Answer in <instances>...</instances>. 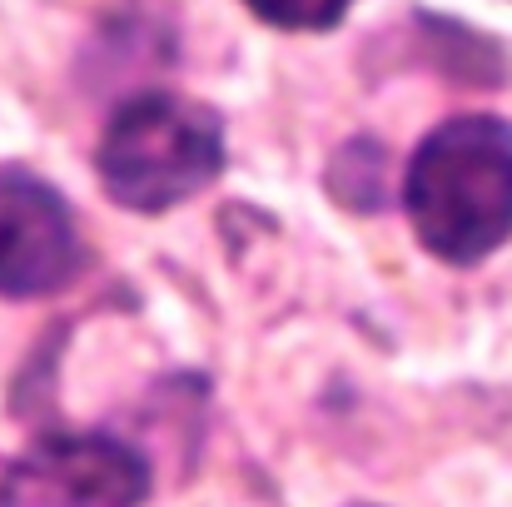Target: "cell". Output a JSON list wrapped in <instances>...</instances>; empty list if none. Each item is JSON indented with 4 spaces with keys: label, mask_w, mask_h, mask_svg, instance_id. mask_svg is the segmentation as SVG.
<instances>
[{
    "label": "cell",
    "mask_w": 512,
    "mask_h": 507,
    "mask_svg": "<svg viewBox=\"0 0 512 507\" xmlns=\"http://www.w3.org/2000/svg\"><path fill=\"white\" fill-rule=\"evenodd\" d=\"M403 209L443 264H478L512 239V125L498 115L443 120L408 160Z\"/></svg>",
    "instance_id": "6da1fadb"
},
{
    "label": "cell",
    "mask_w": 512,
    "mask_h": 507,
    "mask_svg": "<svg viewBox=\"0 0 512 507\" xmlns=\"http://www.w3.org/2000/svg\"><path fill=\"white\" fill-rule=\"evenodd\" d=\"M100 184L135 214H165L194 199L224 169V125L209 105L174 90L130 95L95 150Z\"/></svg>",
    "instance_id": "7a4b0ae2"
},
{
    "label": "cell",
    "mask_w": 512,
    "mask_h": 507,
    "mask_svg": "<svg viewBox=\"0 0 512 507\" xmlns=\"http://www.w3.org/2000/svg\"><path fill=\"white\" fill-rule=\"evenodd\" d=\"M80 269L75 214L45 179L0 169V294L45 299L60 294Z\"/></svg>",
    "instance_id": "3957f363"
},
{
    "label": "cell",
    "mask_w": 512,
    "mask_h": 507,
    "mask_svg": "<svg viewBox=\"0 0 512 507\" xmlns=\"http://www.w3.org/2000/svg\"><path fill=\"white\" fill-rule=\"evenodd\" d=\"M50 483L65 488V498L80 507H135L150 493V468L135 448L120 438L90 433V438H55L45 448Z\"/></svg>",
    "instance_id": "277c9868"
},
{
    "label": "cell",
    "mask_w": 512,
    "mask_h": 507,
    "mask_svg": "<svg viewBox=\"0 0 512 507\" xmlns=\"http://www.w3.org/2000/svg\"><path fill=\"white\" fill-rule=\"evenodd\" d=\"M244 5L279 30H329L343 20L353 0H244Z\"/></svg>",
    "instance_id": "5b68a950"
}]
</instances>
